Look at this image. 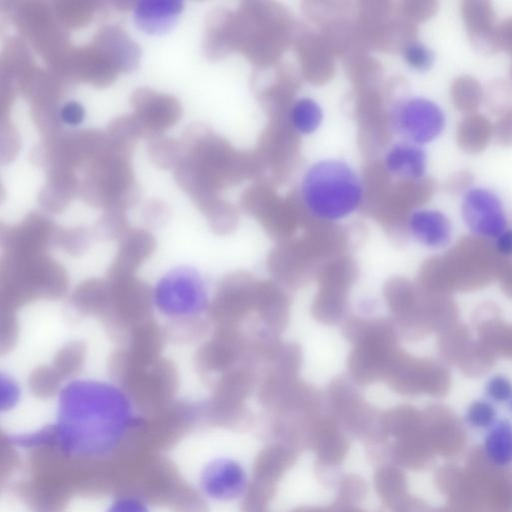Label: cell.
Instances as JSON below:
<instances>
[{
  "instance_id": "38",
  "label": "cell",
  "mask_w": 512,
  "mask_h": 512,
  "mask_svg": "<svg viewBox=\"0 0 512 512\" xmlns=\"http://www.w3.org/2000/svg\"><path fill=\"white\" fill-rule=\"evenodd\" d=\"M20 390L17 384L4 375L1 376V410L9 411L13 409L19 401Z\"/></svg>"
},
{
  "instance_id": "43",
  "label": "cell",
  "mask_w": 512,
  "mask_h": 512,
  "mask_svg": "<svg viewBox=\"0 0 512 512\" xmlns=\"http://www.w3.org/2000/svg\"><path fill=\"white\" fill-rule=\"evenodd\" d=\"M0 80V114L1 116H9L18 90L13 82L4 79Z\"/></svg>"
},
{
  "instance_id": "32",
  "label": "cell",
  "mask_w": 512,
  "mask_h": 512,
  "mask_svg": "<svg viewBox=\"0 0 512 512\" xmlns=\"http://www.w3.org/2000/svg\"><path fill=\"white\" fill-rule=\"evenodd\" d=\"M403 57L407 65L417 71H426L434 62V53L423 43L411 40L403 46Z\"/></svg>"
},
{
  "instance_id": "6",
  "label": "cell",
  "mask_w": 512,
  "mask_h": 512,
  "mask_svg": "<svg viewBox=\"0 0 512 512\" xmlns=\"http://www.w3.org/2000/svg\"><path fill=\"white\" fill-rule=\"evenodd\" d=\"M151 294L153 304L162 314L182 322H193L212 308L205 279L191 267L168 271Z\"/></svg>"
},
{
  "instance_id": "34",
  "label": "cell",
  "mask_w": 512,
  "mask_h": 512,
  "mask_svg": "<svg viewBox=\"0 0 512 512\" xmlns=\"http://www.w3.org/2000/svg\"><path fill=\"white\" fill-rule=\"evenodd\" d=\"M104 512H153V510L143 496L135 493H121L109 501Z\"/></svg>"
},
{
  "instance_id": "1",
  "label": "cell",
  "mask_w": 512,
  "mask_h": 512,
  "mask_svg": "<svg viewBox=\"0 0 512 512\" xmlns=\"http://www.w3.org/2000/svg\"><path fill=\"white\" fill-rule=\"evenodd\" d=\"M145 426L126 390L99 380H72L58 393L55 420L48 425L50 450L69 460H106Z\"/></svg>"
},
{
  "instance_id": "11",
  "label": "cell",
  "mask_w": 512,
  "mask_h": 512,
  "mask_svg": "<svg viewBox=\"0 0 512 512\" xmlns=\"http://www.w3.org/2000/svg\"><path fill=\"white\" fill-rule=\"evenodd\" d=\"M133 114L146 127L151 139L174 126L182 116V106L173 95L139 87L130 96Z\"/></svg>"
},
{
  "instance_id": "19",
  "label": "cell",
  "mask_w": 512,
  "mask_h": 512,
  "mask_svg": "<svg viewBox=\"0 0 512 512\" xmlns=\"http://www.w3.org/2000/svg\"><path fill=\"white\" fill-rule=\"evenodd\" d=\"M386 171L407 182L423 179L426 171V154L417 145L408 141L395 143L384 158Z\"/></svg>"
},
{
  "instance_id": "5",
  "label": "cell",
  "mask_w": 512,
  "mask_h": 512,
  "mask_svg": "<svg viewBox=\"0 0 512 512\" xmlns=\"http://www.w3.org/2000/svg\"><path fill=\"white\" fill-rule=\"evenodd\" d=\"M12 21L47 68L55 66L71 49L68 30L58 21L51 3L23 0L12 3Z\"/></svg>"
},
{
  "instance_id": "22",
  "label": "cell",
  "mask_w": 512,
  "mask_h": 512,
  "mask_svg": "<svg viewBox=\"0 0 512 512\" xmlns=\"http://www.w3.org/2000/svg\"><path fill=\"white\" fill-rule=\"evenodd\" d=\"M493 125L484 115H466L458 124L456 141L460 149L469 154L482 152L493 137Z\"/></svg>"
},
{
  "instance_id": "16",
  "label": "cell",
  "mask_w": 512,
  "mask_h": 512,
  "mask_svg": "<svg viewBox=\"0 0 512 512\" xmlns=\"http://www.w3.org/2000/svg\"><path fill=\"white\" fill-rule=\"evenodd\" d=\"M477 338L495 355L512 360V323L504 321L498 309L487 305L475 316Z\"/></svg>"
},
{
  "instance_id": "14",
  "label": "cell",
  "mask_w": 512,
  "mask_h": 512,
  "mask_svg": "<svg viewBox=\"0 0 512 512\" xmlns=\"http://www.w3.org/2000/svg\"><path fill=\"white\" fill-rule=\"evenodd\" d=\"M91 44L118 72H132L139 66L141 48L121 26H102L94 35Z\"/></svg>"
},
{
  "instance_id": "17",
  "label": "cell",
  "mask_w": 512,
  "mask_h": 512,
  "mask_svg": "<svg viewBox=\"0 0 512 512\" xmlns=\"http://www.w3.org/2000/svg\"><path fill=\"white\" fill-rule=\"evenodd\" d=\"M67 83L49 69L35 67L17 83V90L30 103L59 105Z\"/></svg>"
},
{
  "instance_id": "29",
  "label": "cell",
  "mask_w": 512,
  "mask_h": 512,
  "mask_svg": "<svg viewBox=\"0 0 512 512\" xmlns=\"http://www.w3.org/2000/svg\"><path fill=\"white\" fill-rule=\"evenodd\" d=\"M31 118L38 131L44 137H51L62 132V120L59 105L31 106Z\"/></svg>"
},
{
  "instance_id": "28",
  "label": "cell",
  "mask_w": 512,
  "mask_h": 512,
  "mask_svg": "<svg viewBox=\"0 0 512 512\" xmlns=\"http://www.w3.org/2000/svg\"><path fill=\"white\" fill-rule=\"evenodd\" d=\"M106 132L111 138L131 145H135V141L139 138L151 139L149 131L134 114L112 119Z\"/></svg>"
},
{
  "instance_id": "12",
  "label": "cell",
  "mask_w": 512,
  "mask_h": 512,
  "mask_svg": "<svg viewBox=\"0 0 512 512\" xmlns=\"http://www.w3.org/2000/svg\"><path fill=\"white\" fill-rule=\"evenodd\" d=\"M246 485L247 478L243 467L227 457L210 460L202 467L197 479L200 494L218 502L238 498L243 494Z\"/></svg>"
},
{
  "instance_id": "44",
  "label": "cell",
  "mask_w": 512,
  "mask_h": 512,
  "mask_svg": "<svg viewBox=\"0 0 512 512\" xmlns=\"http://www.w3.org/2000/svg\"><path fill=\"white\" fill-rule=\"evenodd\" d=\"M496 37L499 50L512 54V17L503 20L497 26Z\"/></svg>"
},
{
  "instance_id": "47",
  "label": "cell",
  "mask_w": 512,
  "mask_h": 512,
  "mask_svg": "<svg viewBox=\"0 0 512 512\" xmlns=\"http://www.w3.org/2000/svg\"><path fill=\"white\" fill-rule=\"evenodd\" d=\"M510 408H511V411H512V398L510 400Z\"/></svg>"
},
{
  "instance_id": "46",
  "label": "cell",
  "mask_w": 512,
  "mask_h": 512,
  "mask_svg": "<svg viewBox=\"0 0 512 512\" xmlns=\"http://www.w3.org/2000/svg\"><path fill=\"white\" fill-rule=\"evenodd\" d=\"M510 77H511V80H512V64H511V68H510Z\"/></svg>"
},
{
  "instance_id": "33",
  "label": "cell",
  "mask_w": 512,
  "mask_h": 512,
  "mask_svg": "<svg viewBox=\"0 0 512 512\" xmlns=\"http://www.w3.org/2000/svg\"><path fill=\"white\" fill-rule=\"evenodd\" d=\"M465 420L473 428L489 429L496 422V410L491 403L477 400L467 408Z\"/></svg>"
},
{
  "instance_id": "39",
  "label": "cell",
  "mask_w": 512,
  "mask_h": 512,
  "mask_svg": "<svg viewBox=\"0 0 512 512\" xmlns=\"http://www.w3.org/2000/svg\"><path fill=\"white\" fill-rule=\"evenodd\" d=\"M143 217L150 225L160 224L168 216V207L157 199L148 200L143 206Z\"/></svg>"
},
{
  "instance_id": "13",
  "label": "cell",
  "mask_w": 512,
  "mask_h": 512,
  "mask_svg": "<svg viewBox=\"0 0 512 512\" xmlns=\"http://www.w3.org/2000/svg\"><path fill=\"white\" fill-rule=\"evenodd\" d=\"M468 38L479 53L499 50L496 37V14L492 4L484 0H466L460 6Z\"/></svg>"
},
{
  "instance_id": "36",
  "label": "cell",
  "mask_w": 512,
  "mask_h": 512,
  "mask_svg": "<svg viewBox=\"0 0 512 512\" xmlns=\"http://www.w3.org/2000/svg\"><path fill=\"white\" fill-rule=\"evenodd\" d=\"M487 396L495 402H506L512 398V382L502 375L491 377L485 386Z\"/></svg>"
},
{
  "instance_id": "23",
  "label": "cell",
  "mask_w": 512,
  "mask_h": 512,
  "mask_svg": "<svg viewBox=\"0 0 512 512\" xmlns=\"http://www.w3.org/2000/svg\"><path fill=\"white\" fill-rule=\"evenodd\" d=\"M484 456L494 466L512 464V423L496 421L488 430L483 442Z\"/></svg>"
},
{
  "instance_id": "26",
  "label": "cell",
  "mask_w": 512,
  "mask_h": 512,
  "mask_svg": "<svg viewBox=\"0 0 512 512\" xmlns=\"http://www.w3.org/2000/svg\"><path fill=\"white\" fill-rule=\"evenodd\" d=\"M147 154L157 167L174 169L183 159L184 150L180 141L161 135L149 140Z\"/></svg>"
},
{
  "instance_id": "35",
  "label": "cell",
  "mask_w": 512,
  "mask_h": 512,
  "mask_svg": "<svg viewBox=\"0 0 512 512\" xmlns=\"http://www.w3.org/2000/svg\"><path fill=\"white\" fill-rule=\"evenodd\" d=\"M97 229L103 234L112 236L125 233L127 222L124 211L107 210L99 219Z\"/></svg>"
},
{
  "instance_id": "8",
  "label": "cell",
  "mask_w": 512,
  "mask_h": 512,
  "mask_svg": "<svg viewBox=\"0 0 512 512\" xmlns=\"http://www.w3.org/2000/svg\"><path fill=\"white\" fill-rule=\"evenodd\" d=\"M392 130L406 141L425 144L439 136L445 125V116L434 102L414 97L395 103L390 112Z\"/></svg>"
},
{
  "instance_id": "24",
  "label": "cell",
  "mask_w": 512,
  "mask_h": 512,
  "mask_svg": "<svg viewBox=\"0 0 512 512\" xmlns=\"http://www.w3.org/2000/svg\"><path fill=\"white\" fill-rule=\"evenodd\" d=\"M58 21L68 30L87 26L101 3L80 0L51 2Z\"/></svg>"
},
{
  "instance_id": "15",
  "label": "cell",
  "mask_w": 512,
  "mask_h": 512,
  "mask_svg": "<svg viewBox=\"0 0 512 512\" xmlns=\"http://www.w3.org/2000/svg\"><path fill=\"white\" fill-rule=\"evenodd\" d=\"M451 232L449 219L437 210H412L404 220L405 235L428 248L437 249L447 245Z\"/></svg>"
},
{
  "instance_id": "10",
  "label": "cell",
  "mask_w": 512,
  "mask_h": 512,
  "mask_svg": "<svg viewBox=\"0 0 512 512\" xmlns=\"http://www.w3.org/2000/svg\"><path fill=\"white\" fill-rule=\"evenodd\" d=\"M461 213L473 235L495 239L506 230V216L500 199L484 188H473L464 195Z\"/></svg>"
},
{
  "instance_id": "3",
  "label": "cell",
  "mask_w": 512,
  "mask_h": 512,
  "mask_svg": "<svg viewBox=\"0 0 512 512\" xmlns=\"http://www.w3.org/2000/svg\"><path fill=\"white\" fill-rule=\"evenodd\" d=\"M362 181L345 161L325 159L304 174L300 196L307 213L324 223L350 218L363 202Z\"/></svg>"
},
{
  "instance_id": "37",
  "label": "cell",
  "mask_w": 512,
  "mask_h": 512,
  "mask_svg": "<svg viewBox=\"0 0 512 512\" xmlns=\"http://www.w3.org/2000/svg\"><path fill=\"white\" fill-rule=\"evenodd\" d=\"M493 136L497 143L502 146L512 145V107L500 115L498 121L493 125Z\"/></svg>"
},
{
  "instance_id": "9",
  "label": "cell",
  "mask_w": 512,
  "mask_h": 512,
  "mask_svg": "<svg viewBox=\"0 0 512 512\" xmlns=\"http://www.w3.org/2000/svg\"><path fill=\"white\" fill-rule=\"evenodd\" d=\"M49 70L67 84L85 83L96 88L111 85L119 73L91 43L79 47L72 46L62 60Z\"/></svg>"
},
{
  "instance_id": "45",
  "label": "cell",
  "mask_w": 512,
  "mask_h": 512,
  "mask_svg": "<svg viewBox=\"0 0 512 512\" xmlns=\"http://www.w3.org/2000/svg\"><path fill=\"white\" fill-rule=\"evenodd\" d=\"M493 245L499 256L512 257V229L504 230L494 239Z\"/></svg>"
},
{
  "instance_id": "40",
  "label": "cell",
  "mask_w": 512,
  "mask_h": 512,
  "mask_svg": "<svg viewBox=\"0 0 512 512\" xmlns=\"http://www.w3.org/2000/svg\"><path fill=\"white\" fill-rule=\"evenodd\" d=\"M473 175L466 170H460L451 174L444 182V190L447 193H461L472 184Z\"/></svg>"
},
{
  "instance_id": "4",
  "label": "cell",
  "mask_w": 512,
  "mask_h": 512,
  "mask_svg": "<svg viewBox=\"0 0 512 512\" xmlns=\"http://www.w3.org/2000/svg\"><path fill=\"white\" fill-rule=\"evenodd\" d=\"M113 140L115 145L111 151L84 168L78 195L91 206L124 211L140 197L131 164L134 145Z\"/></svg>"
},
{
  "instance_id": "21",
  "label": "cell",
  "mask_w": 512,
  "mask_h": 512,
  "mask_svg": "<svg viewBox=\"0 0 512 512\" xmlns=\"http://www.w3.org/2000/svg\"><path fill=\"white\" fill-rule=\"evenodd\" d=\"M36 67L30 48L21 36L9 37L1 50L0 79L17 83Z\"/></svg>"
},
{
  "instance_id": "2",
  "label": "cell",
  "mask_w": 512,
  "mask_h": 512,
  "mask_svg": "<svg viewBox=\"0 0 512 512\" xmlns=\"http://www.w3.org/2000/svg\"><path fill=\"white\" fill-rule=\"evenodd\" d=\"M503 257L493 242L475 235L464 236L442 255L429 258L420 274V286L450 295L481 289L496 279Z\"/></svg>"
},
{
  "instance_id": "27",
  "label": "cell",
  "mask_w": 512,
  "mask_h": 512,
  "mask_svg": "<svg viewBox=\"0 0 512 512\" xmlns=\"http://www.w3.org/2000/svg\"><path fill=\"white\" fill-rule=\"evenodd\" d=\"M322 119V108L311 98L299 99L290 111L291 124L301 134L313 133L321 124Z\"/></svg>"
},
{
  "instance_id": "18",
  "label": "cell",
  "mask_w": 512,
  "mask_h": 512,
  "mask_svg": "<svg viewBox=\"0 0 512 512\" xmlns=\"http://www.w3.org/2000/svg\"><path fill=\"white\" fill-rule=\"evenodd\" d=\"M183 9L178 0H142L134 7L135 24L150 34L169 31Z\"/></svg>"
},
{
  "instance_id": "41",
  "label": "cell",
  "mask_w": 512,
  "mask_h": 512,
  "mask_svg": "<svg viewBox=\"0 0 512 512\" xmlns=\"http://www.w3.org/2000/svg\"><path fill=\"white\" fill-rule=\"evenodd\" d=\"M60 117L63 123L68 125H78L85 117V109L77 101H69L60 107Z\"/></svg>"
},
{
  "instance_id": "20",
  "label": "cell",
  "mask_w": 512,
  "mask_h": 512,
  "mask_svg": "<svg viewBox=\"0 0 512 512\" xmlns=\"http://www.w3.org/2000/svg\"><path fill=\"white\" fill-rule=\"evenodd\" d=\"M79 182L73 170L55 169L46 172V182L38 193L39 204L49 212H62L78 195Z\"/></svg>"
},
{
  "instance_id": "31",
  "label": "cell",
  "mask_w": 512,
  "mask_h": 512,
  "mask_svg": "<svg viewBox=\"0 0 512 512\" xmlns=\"http://www.w3.org/2000/svg\"><path fill=\"white\" fill-rule=\"evenodd\" d=\"M21 145L20 134L10 116H0V163L12 162Z\"/></svg>"
},
{
  "instance_id": "25",
  "label": "cell",
  "mask_w": 512,
  "mask_h": 512,
  "mask_svg": "<svg viewBox=\"0 0 512 512\" xmlns=\"http://www.w3.org/2000/svg\"><path fill=\"white\" fill-rule=\"evenodd\" d=\"M453 105L466 115L476 113L484 100V90L478 80L470 75L457 77L451 85Z\"/></svg>"
},
{
  "instance_id": "42",
  "label": "cell",
  "mask_w": 512,
  "mask_h": 512,
  "mask_svg": "<svg viewBox=\"0 0 512 512\" xmlns=\"http://www.w3.org/2000/svg\"><path fill=\"white\" fill-rule=\"evenodd\" d=\"M495 280L498 281L502 292L512 299V257L502 258Z\"/></svg>"
},
{
  "instance_id": "30",
  "label": "cell",
  "mask_w": 512,
  "mask_h": 512,
  "mask_svg": "<svg viewBox=\"0 0 512 512\" xmlns=\"http://www.w3.org/2000/svg\"><path fill=\"white\" fill-rule=\"evenodd\" d=\"M492 114L502 115L512 102V89L510 84L503 79H494L484 92V100Z\"/></svg>"
},
{
  "instance_id": "7",
  "label": "cell",
  "mask_w": 512,
  "mask_h": 512,
  "mask_svg": "<svg viewBox=\"0 0 512 512\" xmlns=\"http://www.w3.org/2000/svg\"><path fill=\"white\" fill-rule=\"evenodd\" d=\"M437 345L444 361L468 377L484 375L497 358L488 346L474 338L469 328L459 321L438 333Z\"/></svg>"
}]
</instances>
